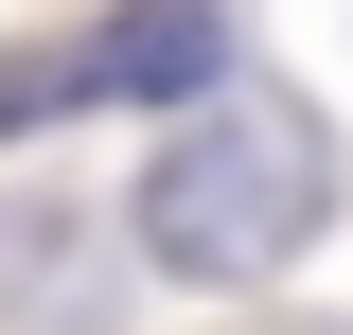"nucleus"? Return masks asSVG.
Listing matches in <instances>:
<instances>
[{"label": "nucleus", "mask_w": 353, "mask_h": 335, "mask_svg": "<svg viewBox=\"0 0 353 335\" xmlns=\"http://www.w3.org/2000/svg\"><path fill=\"white\" fill-rule=\"evenodd\" d=\"M318 212H336V124L283 88H212L141 159V265L159 283H265L318 247Z\"/></svg>", "instance_id": "obj_1"}, {"label": "nucleus", "mask_w": 353, "mask_h": 335, "mask_svg": "<svg viewBox=\"0 0 353 335\" xmlns=\"http://www.w3.org/2000/svg\"><path fill=\"white\" fill-rule=\"evenodd\" d=\"M88 53V106H212L230 88V18L212 0H124L106 36H71Z\"/></svg>", "instance_id": "obj_2"}, {"label": "nucleus", "mask_w": 353, "mask_h": 335, "mask_svg": "<svg viewBox=\"0 0 353 335\" xmlns=\"http://www.w3.org/2000/svg\"><path fill=\"white\" fill-rule=\"evenodd\" d=\"M71 106H88V53H0V141L71 124Z\"/></svg>", "instance_id": "obj_3"}]
</instances>
